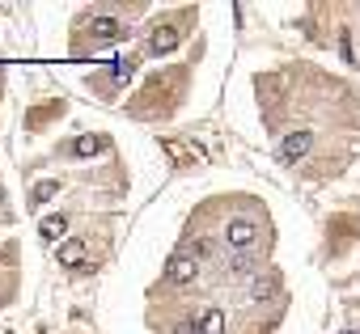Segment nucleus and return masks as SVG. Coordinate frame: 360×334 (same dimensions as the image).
Returning <instances> with one entry per match:
<instances>
[{"label":"nucleus","instance_id":"1","mask_svg":"<svg viewBox=\"0 0 360 334\" xmlns=\"http://www.w3.org/2000/svg\"><path fill=\"white\" fill-rule=\"evenodd\" d=\"M221 241L233 250V254H255V246L263 241V225L255 216H229L221 225Z\"/></svg>","mask_w":360,"mask_h":334},{"label":"nucleus","instance_id":"2","mask_svg":"<svg viewBox=\"0 0 360 334\" xmlns=\"http://www.w3.org/2000/svg\"><path fill=\"white\" fill-rule=\"evenodd\" d=\"M85 34H89L94 43H119V39H127V22L98 13V18H89V22H85Z\"/></svg>","mask_w":360,"mask_h":334},{"label":"nucleus","instance_id":"3","mask_svg":"<svg viewBox=\"0 0 360 334\" xmlns=\"http://www.w3.org/2000/svg\"><path fill=\"white\" fill-rule=\"evenodd\" d=\"M195 275H200V258H191V254H174L165 262V283H174V288L195 283Z\"/></svg>","mask_w":360,"mask_h":334},{"label":"nucleus","instance_id":"4","mask_svg":"<svg viewBox=\"0 0 360 334\" xmlns=\"http://www.w3.org/2000/svg\"><path fill=\"white\" fill-rule=\"evenodd\" d=\"M276 292H280V279H276L271 271H259V275H250V279H246V296H250L255 305L276 300Z\"/></svg>","mask_w":360,"mask_h":334},{"label":"nucleus","instance_id":"5","mask_svg":"<svg viewBox=\"0 0 360 334\" xmlns=\"http://www.w3.org/2000/svg\"><path fill=\"white\" fill-rule=\"evenodd\" d=\"M225 330H229V313H225L221 305L200 309V317H195V334H225Z\"/></svg>","mask_w":360,"mask_h":334},{"label":"nucleus","instance_id":"6","mask_svg":"<svg viewBox=\"0 0 360 334\" xmlns=\"http://www.w3.org/2000/svg\"><path fill=\"white\" fill-rule=\"evenodd\" d=\"M178 39H183V30H178V26H157L153 34H148V55H169L174 47H178Z\"/></svg>","mask_w":360,"mask_h":334},{"label":"nucleus","instance_id":"7","mask_svg":"<svg viewBox=\"0 0 360 334\" xmlns=\"http://www.w3.org/2000/svg\"><path fill=\"white\" fill-rule=\"evenodd\" d=\"M309 144H314V135H309V131H292V135H284V140H280V161H284V165L301 161V156L309 152Z\"/></svg>","mask_w":360,"mask_h":334},{"label":"nucleus","instance_id":"8","mask_svg":"<svg viewBox=\"0 0 360 334\" xmlns=\"http://www.w3.org/2000/svg\"><path fill=\"white\" fill-rule=\"evenodd\" d=\"M225 267H229V275H246V279H250V275L263 271V258H259V254H229Z\"/></svg>","mask_w":360,"mask_h":334},{"label":"nucleus","instance_id":"9","mask_svg":"<svg viewBox=\"0 0 360 334\" xmlns=\"http://www.w3.org/2000/svg\"><path fill=\"white\" fill-rule=\"evenodd\" d=\"M102 148H106L102 135H77V140L68 144V156H81V161H85V156H98Z\"/></svg>","mask_w":360,"mask_h":334},{"label":"nucleus","instance_id":"10","mask_svg":"<svg viewBox=\"0 0 360 334\" xmlns=\"http://www.w3.org/2000/svg\"><path fill=\"white\" fill-rule=\"evenodd\" d=\"M85 254H89V246H85L81 237L60 246V262H64V267H85Z\"/></svg>","mask_w":360,"mask_h":334},{"label":"nucleus","instance_id":"11","mask_svg":"<svg viewBox=\"0 0 360 334\" xmlns=\"http://www.w3.org/2000/svg\"><path fill=\"white\" fill-rule=\"evenodd\" d=\"M39 233H43V241H56V237H64V233H68V216H47V220L39 225Z\"/></svg>","mask_w":360,"mask_h":334},{"label":"nucleus","instance_id":"12","mask_svg":"<svg viewBox=\"0 0 360 334\" xmlns=\"http://www.w3.org/2000/svg\"><path fill=\"white\" fill-rule=\"evenodd\" d=\"M56 191H60V182H56V178H43V182L34 187V195H30V203H47V199H51Z\"/></svg>","mask_w":360,"mask_h":334},{"label":"nucleus","instance_id":"13","mask_svg":"<svg viewBox=\"0 0 360 334\" xmlns=\"http://www.w3.org/2000/svg\"><path fill=\"white\" fill-rule=\"evenodd\" d=\"M131 68H136V60H115L110 64V76H131Z\"/></svg>","mask_w":360,"mask_h":334},{"label":"nucleus","instance_id":"14","mask_svg":"<svg viewBox=\"0 0 360 334\" xmlns=\"http://www.w3.org/2000/svg\"><path fill=\"white\" fill-rule=\"evenodd\" d=\"M195 254H200V258H208V254H212V241H208V237H195V246H191V258H195Z\"/></svg>","mask_w":360,"mask_h":334}]
</instances>
